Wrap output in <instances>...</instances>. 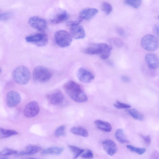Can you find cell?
<instances>
[{"instance_id": "6da1fadb", "label": "cell", "mask_w": 159, "mask_h": 159, "mask_svg": "<svg viewBox=\"0 0 159 159\" xmlns=\"http://www.w3.org/2000/svg\"><path fill=\"white\" fill-rule=\"evenodd\" d=\"M64 90L69 96L75 101L80 103L86 102L88 97L80 85L72 80H69L64 85Z\"/></svg>"}, {"instance_id": "7a4b0ae2", "label": "cell", "mask_w": 159, "mask_h": 159, "mask_svg": "<svg viewBox=\"0 0 159 159\" xmlns=\"http://www.w3.org/2000/svg\"><path fill=\"white\" fill-rule=\"evenodd\" d=\"M12 76L14 81L17 84L25 85L28 83L30 78L29 69L24 66H20L14 70Z\"/></svg>"}, {"instance_id": "3957f363", "label": "cell", "mask_w": 159, "mask_h": 159, "mask_svg": "<svg viewBox=\"0 0 159 159\" xmlns=\"http://www.w3.org/2000/svg\"><path fill=\"white\" fill-rule=\"evenodd\" d=\"M52 75V72L49 69L41 66L35 67L33 72V80L37 83L47 82L50 79Z\"/></svg>"}, {"instance_id": "277c9868", "label": "cell", "mask_w": 159, "mask_h": 159, "mask_svg": "<svg viewBox=\"0 0 159 159\" xmlns=\"http://www.w3.org/2000/svg\"><path fill=\"white\" fill-rule=\"evenodd\" d=\"M111 46L105 43H91L84 51V53L91 55L105 54L108 53Z\"/></svg>"}, {"instance_id": "5b68a950", "label": "cell", "mask_w": 159, "mask_h": 159, "mask_svg": "<svg viewBox=\"0 0 159 159\" xmlns=\"http://www.w3.org/2000/svg\"><path fill=\"white\" fill-rule=\"evenodd\" d=\"M54 39L56 43L61 48L69 46L72 42V37L66 31L59 30L54 34Z\"/></svg>"}, {"instance_id": "8992f818", "label": "cell", "mask_w": 159, "mask_h": 159, "mask_svg": "<svg viewBox=\"0 0 159 159\" xmlns=\"http://www.w3.org/2000/svg\"><path fill=\"white\" fill-rule=\"evenodd\" d=\"M141 44L144 49L150 51L156 50L159 47V42L157 37L151 34H147L143 37Z\"/></svg>"}, {"instance_id": "52a82bcc", "label": "cell", "mask_w": 159, "mask_h": 159, "mask_svg": "<svg viewBox=\"0 0 159 159\" xmlns=\"http://www.w3.org/2000/svg\"><path fill=\"white\" fill-rule=\"evenodd\" d=\"M25 39L27 42L33 43L39 47L46 46L48 42L47 35L44 33L30 35L26 36Z\"/></svg>"}, {"instance_id": "ba28073f", "label": "cell", "mask_w": 159, "mask_h": 159, "mask_svg": "<svg viewBox=\"0 0 159 159\" xmlns=\"http://www.w3.org/2000/svg\"><path fill=\"white\" fill-rule=\"evenodd\" d=\"M28 23L33 28L41 31H44L47 26V22L45 20L36 16L30 17Z\"/></svg>"}, {"instance_id": "9c48e42d", "label": "cell", "mask_w": 159, "mask_h": 159, "mask_svg": "<svg viewBox=\"0 0 159 159\" xmlns=\"http://www.w3.org/2000/svg\"><path fill=\"white\" fill-rule=\"evenodd\" d=\"M40 111L39 106L35 101L28 103L25 106L23 111L24 115L28 118H32L36 116Z\"/></svg>"}, {"instance_id": "30bf717a", "label": "cell", "mask_w": 159, "mask_h": 159, "mask_svg": "<svg viewBox=\"0 0 159 159\" xmlns=\"http://www.w3.org/2000/svg\"><path fill=\"white\" fill-rule=\"evenodd\" d=\"M21 97L20 95L16 91H11L9 92L6 96V103L9 107H14L20 102Z\"/></svg>"}, {"instance_id": "8fae6325", "label": "cell", "mask_w": 159, "mask_h": 159, "mask_svg": "<svg viewBox=\"0 0 159 159\" xmlns=\"http://www.w3.org/2000/svg\"><path fill=\"white\" fill-rule=\"evenodd\" d=\"M77 76L80 81L85 83L90 82L95 78L92 73L83 67L79 69L77 73Z\"/></svg>"}, {"instance_id": "7c38bea8", "label": "cell", "mask_w": 159, "mask_h": 159, "mask_svg": "<svg viewBox=\"0 0 159 159\" xmlns=\"http://www.w3.org/2000/svg\"><path fill=\"white\" fill-rule=\"evenodd\" d=\"M70 35L75 39L84 38L85 36V32L84 28L79 25L70 26Z\"/></svg>"}, {"instance_id": "4fadbf2b", "label": "cell", "mask_w": 159, "mask_h": 159, "mask_svg": "<svg viewBox=\"0 0 159 159\" xmlns=\"http://www.w3.org/2000/svg\"><path fill=\"white\" fill-rule=\"evenodd\" d=\"M64 98L63 93L59 90H56L47 95L49 102L53 105L60 104L63 101Z\"/></svg>"}, {"instance_id": "5bb4252c", "label": "cell", "mask_w": 159, "mask_h": 159, "mask_svg": "<svg viewBox=\"0 0 159 159\" xmlns=\"http://www.w3.org/2000/svg\"><path fill=\"white\" fill-rule=\"evenodd\" d=\"M145 60L148 67L152 70H155L159 67V59L155 54L150 53L146 54Z\"/></svg>"}, {"instance_id": "9a60e30c", "label": "cell", "mask_w": 159, "mask_h": 159, "mask_svg": "<svg viewBox=\"0 0 159 159\" xmlns=\"http://www.w3.org/2000/svg\"><path fill=\"white\" fill-rule=\"evenodd\" d=\"M102 143L104 150L109 155L112 156L116 152L117 146L113 141L110 139L105 140Z\"/></svg>"}, {"instance_id": "2e32d148", "label": "cell", "mask_w": 159, "mask_h": 159, "mask_svg": "<svg viewBox=\"0 0 159 159\" xmlns=\"http://www.w3.org/2000/svg\"><path fill=\"white\" fill-rule=\"evenodd\" d=\"M40 146L30 144L25 148V150L18 152L16 154L19 156L32 155L35 154L41 150Z\"/></svg>"}, {"instance_id": "e0dca14e", "label": "cell", "mask_w": 159, "mask_h": 159, "mask_svg": "<svg viewBox=\"0 0 159 159\" xmlns=\"http://www.w3.org/2000/svg\"><path fill=\"white\" fill-rule=\"evenodd\" d=\"M98 10L94 8H88L81 10L79 14L80 17L84 20H89L98 13Z\"/></svg>"}, {"instance_id": "ac0fdd59", "label": "cell", "mask_w": 159, "mask_h": 159, "mask_svg": "<svg viewBox=\"0 0 159 159\" xmlns=\"http://www.w3.org/2000/svg\"><path fill=\"white\" fill-rule=\"evenodd\" d=\"M69 18V15L65 11H62L57 14L51 20V22L54 24H57L67 20Z\"/></svg>"}, {"instance_id": "d6986e66", "label": "cell", "mask_w": 159, "mask_h": 159, "mask_svg": "<svg viewBox=\"0 0 159 159\" xmlns=\"http://www.w3.org/2000/svg\"><path fill=\"white\" fill-rule=\"evenodd\" d=\"M94 123L99 129L106 132H110L112 129V127L108 122L100 120H96Z\"/></svg>"}, {"instance_id": "ffe728a7", "label": "cell", "mask_w": 159, "mask_h": 159, "mask_svg": "<svg viewBox=\"0 0 159 159\" xmlns=\"http://www.w3.org/2000/svg\"><path fill=\"white\" fill-rule=\"evenodd\" d=\"M115 136L116 140L121 143H127L129 142L124 130L121 129H118L116 130Z\"/></svg>"}, {"instance_id": "44dd1931", "label": "cell", "mask_w": 159, "mask_h": 159, "mask_svg": "<svg viewBox=\"0 0 159 159\" xmlns=\"http://www.w3.org/2000/svg\"><path fill=\"white\" fill-rule=\"evenodd\" d=\"M70 132L74 134L84 137H87L89 135L88 130L81 127H73L70 129Z\"/></svg>"}, {"instance_id": "7402d4cb", "label": "cell", "mask_w": 159, "mask_h": 159, "mask_svg": "<svg viewBox=\"0 0 159 159\" xmlns=\"http://www.w3.org/2000/svg\"><path fill=\"white\" fill-rule=\"evenodd\" d=\"M63 150L64 148L62 147H52L43 150L41 153L43 154H50L59 155L62 153Z\"/></svg>"}, {"instance_id": "603a6c76", "label": "cell", "mask_w": 159, "mask_h": 159, "mask_svg": "<svg viewBox=\"0 0 159 159\" xmlns=\"http://www.w3.org/2000/svg\"><path fill=\"white\" fill-rule=\"evenodd\" d=\"M18 134L16 130L0 128V139L7 138Z\"/></svg>"}, {"instance_id": "cb8c5ba5", "label": "cell", "mask_w": 159, "mask_h": 159, "mask_svg": "<svg viewBox=\"0 0 159 159\" xmlns=\"http://www.w3.org/2000/svg\"><path fill=\"white\" fill-rule=\"evenodd\" d=\"M129 114L134 118L140 121L144 119L143 115L135 108L130 109L128 111Z\"/></svg>"}, {"instance_id": "d4e9b609", "label": "cell", "mask_w": 159, "mask_h": 159, "mask_svg": "<svg viewBox=\"0 0 159 159\" xmlns=\"http://www.w3.org/2000/svg\"><path fill=\"white\" fill-rule=\"evenodd\" d=\"M68 147L74 155V159L76 158L80 155L84 150L74 145H69Z\"/></svg>"}, {"instance_id": "484cf974", "label": "cell", "mask_w": 159, "mask_h": 159, "mask_svg": "<svg viewBox=\"0 0 159 159\" xmlns=\"http://www.w3.org/2000/svg\"><path fill=\"white\" fill-rule=\"evenodd\" d=\"M17 153L16 151L7 148L0 151V156L6 157L12 155H16Z\"/></svg>"}, {"instance_id": "4316f807", "label": "cell", "mask_w": 159, "mask_h": 159, "mask_svg": "<svg viewBox=\"0 0 159 159\" xmlns=\"http://www.w3.org/2000/svg\"><path fill=\"white\" fill-rule=\"evenodd\" d=\"M127 148L131 152H135L139 155L143 154L146 151V149L144 148H137L131 145H127Z\"/></svg>"}, {"instance_id": "83f0119b", "label": "cell", "mask_w": 159, "mask_h": 159, "mask_svg": "<svg viewBox=\"0 0 159 159\" xmlns=\"http://www.w3.org/2000/svg\"><path fill=\"white\" fill-rule=\"evenodd\" d=\"M124 1L126 4L135 8L139 7L142 3V0H124Z\"/></svg>"}, {"instance_id": "f1b7e54d", "label": "cell", "mask_w": 159, "mask_h": 159, "mask_svg": "<svg viewBox=\"0 0 159 159\" xmlns=\"http://www.w3.org/2000/svg\"><path fill=\"white\" fill-rule=\"evenodd\" d=\"M102 9L106 14L108 15L112 11V7L109 3L107 2H104L102 5Z\"/></svg>"}, {"instance_id": "f546056e", "label": "cell", "mask_w": 159, "mask_h": 159, "mask_svg": "<svg viewBox=\"0 0 159 159\" xmlns=\"http://www.w3.org/2000/svg\"><path fill=\"white\" fill-rule=\"evenodd\" d=\"M108 41L110 43L118 48H121L123 45L122 41L120 39L116 38L110 39Z\"/></svg>"}, {"instance_id": "4dcf8cb0", "label": "cell", "mask_w": 159, "mask_h": 159, "mask_svg": "<svg viewBox=\"0 0 159 159\" xmlns=\"http://www.w3.org/2000/svg\"><path fill=\"white\" fill-rule=\"evenodd\" d=\"M65 127L64 125H61L56 129L54 132L55 136L59 137L64 135L65 134Z\"/></svg>"}, {"instance_id": "1f68e13d", "label": "cell", "mask_w": 159, "mask_h": 159, "mask_svg": "<svg viewBox=\"0 0 159 159\" xmlns=\"http://www.w3.org/2000/svg\"><path fill=\"white\" fill-rule=\"evenodd\" d=\"M113 105L116 108L118 109H128L131 107L129 105L120 102L118 101H117Z\"/></svg>"}, {"instance_id": "d6a6232c", "label": "cell", "mask_w": 159, "mask_h": 159, "mask_svg": "<svg viewBox=\"0 0 159 159\" xmlns=\"http://www.w3.org/2000/svg\"><path fill=\"white\" fill-rule=\"evenodd\" d=\"M80 155L81 157L84 158L90 159L93 158V157L92 152L89 149L84 150Z\"/></svg>"}, {"instance_id": "836d02e7", "label": "cell", "mask_w": 159, "mask_h": 159, "mask_svg": "<svg viewBox=\"0 0 159 159\" xmlns=\"http://www.w3.org/2000/svg\"><path fill=\"white\" fill-rule=\"evenodd\" d=\"M11 16V14L9 12L0 13V20H7L10 18Z\"/></svg>"}, {"instance_id": "e575fe53", "label": "cell", "mask_w": 159, "mask_h": 159, "mask_svg": "<svg viewBox=\"0 0 159 159\" xmlns=\"http://www.w3.org/2000/svg\"><path fill=\"white\" fill-rule=\"evenodd\" d=\"M141 137L142 138L145 143L147 145H149L150 144L151 142V138L149 135H141Z\"/></svg>"}, {"instance_id": "d590c367", "label": "cell", "mask_w": 159, "mask_h": 159, "mask_svg": "<svg viewBox=\"0 0 159 159\" xmlns=\"http://www.w3.org/2000/svg\"><path fill=\"white\" fill-rule=\"evenodd\" d=\"M81 21L82 20L81 19H79L76 20L68 21L67 22L66 24L67 26H71L79 25Z\"/></svg>"}, {"instance_id": "8d00e7d4", "label": "cell", "mask_w": 159, "mask_h": 159, "mask_svg": "<svg viewBox=\"0 0 159 159\" xmlns=\"http://www.w3.org/2000/svg\"><path fill=\"white\" fill-rule=\"evenodd\" d=\"M159 26L158 24L154 25L153 27V31L156 37H159Z\"/></svg>"}, {"instance_id": "74e56055", "label": "cell", "mask_w": 159, "mask_h": 159, "mask_svg": "<svg viewBox=\"0 0 159 159\" xmlns=\"http://www.w3.org/2000/svg\"><path fill=\"white\" fill-rule=\"evenodd\" d=\"M116 31L118 34L120 36H124L126 33L125 30L122 28L118 27L116 29Z\"/></svg>"}, {"instance_id": "f35d334b", "label": "cell", "mask_w": 159, "mask_h": 159, "mask_svg": "<svg viewBox=\"0 0 159 159\" xmlns=\"http://www.w3.org/2000/svg\"><path fill=\"white\" fill-rule=\"evenodd\" d=\"M121 79L125 83L128 82L129 81V78L125 75L121 76Z\"/></svg>"}, {"instance_id": "ab89813d", "label": "cell", "mask_w": 159, "mask_h": 159, "mask_svg": "<svg viewBox=\"0 0 159 159\" xmlns=\"http://www.w3.org/2000/svg\"><path fill=\"white\" fill-rule=\"evenodd\" d=\"M1 69H0V73H1Z\"/></svg>"}]
</instances>
